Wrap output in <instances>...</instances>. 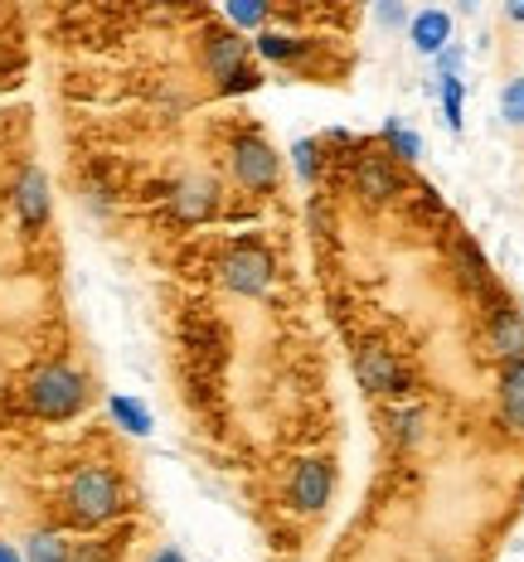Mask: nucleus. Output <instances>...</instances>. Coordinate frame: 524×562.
<instances>
[{
    "label": "nucleus",
    "instance_id": "f257e3e1",
    "mask_svg": "<svg viewBox=\"0 0 524 562\" xmlns=\"http://www.w3.org/2000/svg\"><path fill=\"white\" fill-rule=\"evenodd\" d=\"M64 509L74 524H83V529H98V524L116 519L126 505H122V480H116L108 465H88V471H78L68 480L64 490Z\"/></svg>",
    "mask_w": 524,
    "mask_h": 562
},
{
    "label": "nucleus",
    "instance_id": "f03ea898",
    "mask_svg": "<svg viewBox=\"0 0 524 562\" xmlns=\"http://www.w3.org/2000/svg\"><path fill=\"white\" fill-rule=\"evenodd\" d=\"M25 393H30V407H34V413L49 417V422L78 417V413H83V403H88L83 373L68 369V364H44V369L30 379Z\"/></svg>",
    "mask_w": 524,
    "mask_h": 562
},
{
    "label": "nucleus",
    "instance_id": "7ed1b4c3",
    "mask_svg": "<svg viewBox=\"0 0 524 562\" xmlns=\"http://www.w3.org/2000/svg\"><path fill=\"white\" fill-rule=\"evenodd\" d=\"M224 286L238 291V296H263V291L272 286V257L263 248H253V243L233 248L224 257Z\"/></svg>",
    "mask_w": 524,
    "mask_h": 562
},
{
    "label": "nucleus",
    "instance_id": "20e7f679",
    "mask_svg": "<svg viewBox=\"0 0 524 562\" xmlns=\"http://www.w3.org/2000/svg\"><path fill=\"white\" fill-rule=\"evenodd\" d=\"M233 175H238L243 190H272L277 184V156L272 146H267L263 136H243L238 146H233Z\"/></svg>",
    "mask_w": 524,
    "mask_h": 562
},
{
    "label": "nucleus",
    "instance_id": "39448f33",
    "mask_svg": "<svg viewBox=\"0 0 524 562\" xmlns=\"http://www.w3.org/2000/svg\"><path fill=\"white\" fill-rule=\"evenodd\" d=\"M325 499H331V465L325 461H301L297 475H291V505L316 514V509H325Z\"/></svg>",
    "mask_w": 524,
    "mask_h": 562
},
{
    "label": "nucleus",
    "instance_id": "423d86ee",
    "mask_svg": "<svg viewBox=\"0 0 524 562\" xmlns=\"http://www.w3.org/2000/svg\"><path fill=\"white\" fill-rule=\"evenodd\" d=\"M15 214L25 228H44L49 224V180H44V170H25L15 184Z\"/></svg>",
    "mask_w": 524,
    "mask_h": 562
},
{
    "label": "nucleus",
    "instance_id": "0eeeda50",
    "mask_svg": "<svg viewBox=\"0 0 524 562\" xmlns=\"http://www.w3.org/2000/svg\"><path fill=\"white\" fill-rule=\"evenodd\" d=\"M204 68L219 78V83H224V78H233L238 68H248V40H243V34H233V30L209 34V44H204Z\"/></svg>",
    "mask_w": 524,
    "mask_h": 562
},
{
    "label": "nucleus",
    "instance_id": "6e6552de",
    "mask_svg": "<svg viewBox=\"0 0 524 562\" xmlns=\"http://www.w3.org/2000/svg\"><path fill=\"white\" fill-rule=\"evenodd\" d=\"M355 190L369 199V204H389L393 194L403 190L399 184V175H393V166L383 156H359V166H355Z\"/></svg>",
    "mask_w": 524,
    "mask_h": 562
},
{
    "label": "nucleus",
    "instance_id": "1a4fd4ad",
    "mask_svg": "<svg viewBox=\"0 0 524 562\" xmlns=\"http://www.w3.org/2000/svg\"><path fill=\"white\" fill-rule=\"evenodd\" d=\"M359 383L375 393H403L408 379H403L399 359H393L389 349H365V355H359Z\"/></svg>",
    "mask_w": 524,
    "mask_h": 562
},
{
    "label": "nucleus",
    "instance_id": "9d476101",
    "mask_svg": "<svg viewBox=\"0 0 524 562\" xmlns=\"http://www.w3.org/2000/svg\"><path fill=\"white\" fill-rule=\"evenodd\" d=\"M170 204H175V214H180L185 224H200V218L214 214L219 190L209 180H180L175 184V194H170Z\"/></svg>",
    "mask_w": 524,
    "mask_h": 562
},
{
    "label": "nucleus",
    "instance_id": "9b49d317",
    "mask_svg": "<svg viewBox=\"0 0 524 562\" xmlns=\"http://www.w3.org/2000/svg\"><path fill=\"white\" fill-rule=\"evenodd\" d=\"M491 355H500L505 364H515V359H524V315L500 306L491 315Z\"/></svg>",
    "mask_w": 524,
    "mask_h": 562
},
{
    "label": "nucleus",
    "instance_id": "f8f14e48",
    "mask_svg": "<svg viewBox=\"0 0 524 562\" xmlns=\"http://www.w3.org/2000/svg\"><path fill=\"white\" fill-rule=\"evenodd\" d=\"M500 413H505V427L524 437V359L500 369Z\"/></svg>",
    "mask_w": 524,
    "mask_h": 562
},
{
    "label": "nucleus",
    "instance_id": "ddd939ff",
    "mask_svg": "<svg viewBox=\"0 0 524 562\" xmlns=\"http://www.w3.org/2000/svg\"><path fill=\"white\" fill-rule=\"evenodd\" d=\"M408 34H413V44L423 54H442L451 44V15L447 10H423V15H413Z\"/></svg>",
    "mask_w": 524,
    "mask_h": 562
},
{
    "label": "nucleus",
    "instance_id": "4468645a",
    "mask_svg": "<svg viewBox=\"0 0 524 562\" xmlns=\"http://www.w3.org/2000/svg\"><path fill=\"white\" fill-rule=\"evenodd\" d=\"M68 558H74V548H68V538H64V533H54V529L30 533L25 562H68Z\"/></svg>",
    "mask_w": 524,
    "mask_h": 562
},
{
    "label": "nucleus",
    "instance_id": "2eb2a0df",
    "mask_svg": "<svg viewBox=\"0 0 524 562\" xmlns=\"http://www.w3.org/2000/svg\"><path fill=\"white\" fill-rule=\"evenodd\" d=\"M112 417H116V427L122 431H132V437H150V413L142 403H136V397H112Z\"/></svg>",
    "mask_w": 524,
    "mask_h": 562
},
{
    "label": "nucleus",
    "instance_id": "dca6fc26",
    "mask_svg": "<svg viewBox=\"0 0 524 562\" xmlns=\"http://www.w3.org/2000/svg\"><path fill=\"white\" fill-rule=\"evenodd\" d=\"M500 116H505L510 126H524V74L510 78L505 92H500Z\"/></svg>",
    "mask_w": 524,
    "mask_h": 562
},
{
    "label": "nucleus",
    "instance_id": "f3484780",
    "mask_svg": "<svg viewBox=\"0 0 524 562\" xmlns=\"http://www.w3.org/2000/svg\"><path fill=\"white\" fill-rule=\"evenodd\" d=\"M393 437H399L403 447L423 441V413H417V407H403V413H393Z\"/></svg>",
    "mask_w": 524,
    "mask_h": 562
},
{
    "label": "nucleus",
    "instance_id": "a211bd4d",
    "mask_svg": "<svg viewBox=\"0 0 524 562\" xmlns=\"http://www.w3.org/2000/svg\"><path fill=\"white\" fill-rule=\"evenodd\" d=\"M389 140H393V156H399V160H417V156H423V136L403 132L399 122H389Z\"/></svg>",
    "mask_w": 524,
    "mask_h": 562
},
{
    "label": "nucleus",
    "instance_id": "6ab92c4d",
    "mask_svg": "<svg viewBox=\"0 0 524 562\" xmlns=\"http://www.w3.org/2000/svg\"><path fill=\"white\" fill-rule=\"evenodd\" d=\"M442 108H447V122H451V132H457V126H461V83H457V78H447V83H442Z\"/></svg>",
    "mask_w": 524,
    "mask_h": 562
},
{
    "label": "nucleus",
    "instance_id": "aec40b11",
    "mask_svg": "<svg viewBox=\"0 0 524 562\" xmlns=\"http://www.w3.org/2000/svg\"><path fill=\"white\" fill-rule=\"evenodd\" d=\"M267 5H253V0H233L228 5V20H238V25H263Z\"/></svg>",
    "mask_w": 524,
    "mask_h": 562
},
{
    "label": "nucleus",
    "instance_id": "412c9836",
    "mask_svg": "<svg viewBox=\"0 0 524 562\" xmlns=\"http://www.w3.org/2000/svg\"><path fill=\"white\" fill-rule=\"evenodd\" d=\"M112 558H116V543H83V548H74L68 562H112Z\"/></svg>",
    "mask_w": 524,
    "mask_h": 562
},
{
    "label": "nucleus",
    "instance_id": "4be33fe9",
    "mask_svg": "<svg viewBox=\"0 0 524 562\" xmlns=\"http://www.w3.org/2000/svg\"><path fill=\"white\" fill-rule=\"evenodd\" d=\"M258 49H263L267 58H291V54H297V44H291L287 34H263V40H258Z\"/></svg>",
    "mask_w": 524,
    "mask_h": 562
},
{
    "label": "nucleus",
    "instance_id": "5701e85b",
    "mask_svg": "<svg viewBox=\"0 0 524 562\" xmlns=\"http://www.w3.org/2000/svg\"><path fill=\"white\" fill-rule=\"evenodd\" d=\"M258 83H263V78L253 74V68H238L233 78H224V83H219V92H248V88H258Z\"/></svg>",
    "mask_w": 524,
    "mask_h": 562
},
{
    "label": "nucleus",
    "instance_id": "b1692460",
    "mask_svg": "<svg viewBox=\"0 0 524 562\" xmlns=\"http://www.w3.org/2000/svg\"><path fill=\"white\" fill-rule=\"evenodd\" d=\"M297 170H301V180H311V175H316V146H311V140H301V146H297Z\"/></svg>",
    "mask_w": 524,
    "mask_h": 562
},
{
    "label": "nucleus",
    "instance_id": "393cba45",
    "mask_svg": "<svg viewBox=\"0 0 524 562\" xmlns=\"http://www.w3.org/2000/svg\"><path fill=\"white\" fill-rule=\"evenodd\" d=\"M437 64H442V74H447V78H457V68H461V49H457V44H447V49L437 54Z\"/></svg>",
    "mask_w": 524,
    "mask_h": 562
},
{
    "label": "nucleus",
    "instance_id": "a878e982",
    "mask_svg": "<svg viewBox=\"0 0 524 562\" xmlns=\"http://www.w3.org/2000/svg\"><path fill=\"white\" fill-rule=\"evenodd\" d=\"M379 25H389V30L403 25V10L399 5H379Z\"/></svg>",
    "mask_w": 524,
    "mask_h": 562
},
{
    "label": "nucleus",
    "instance_id": "bb28decb",
    "mask_svg": "<svg viewBox=\"0 0 524 562\" xmlns=\"http://www.w3.org/2000/svg\"><path fill=\"white\" fill-rule=\"evenodd\" d=\"M150 562H185V553H180V548H160V553L150 558Z\"/></svg>",
    "mask_w": 524,
    "mask_h": 562
},
{
    "label": "nucleus",
    "instance_id": "cd10ccee",
    "mask_svg": "<svg viewBox=\"0 0 524 562\" xmlns=\"http://www.w3.org/2000/svg\"><path fill=\"white\" fill-rule=\"evenodd\" d=\"M0 562H25V558H20V553H15V548H10V543H0Z\"/></svg>",
    "mask_w": 524,
    "mask_h": 562
},
{
    "label": "nucleus",
    "instance_id": "c85d7f7f",
    "mask_svg": "<svg viewBox=\"0 0 524 562\" xmlns=\"http://www.w3.org/2000/svg\"><path fill=\"white\" fill-rule=\"evenodd\" d=\"M510 20H524V0H515V5H510Z\"/></svg>",
    "mask_w": 524,
    "mask_h": 562
}]
</instances>
